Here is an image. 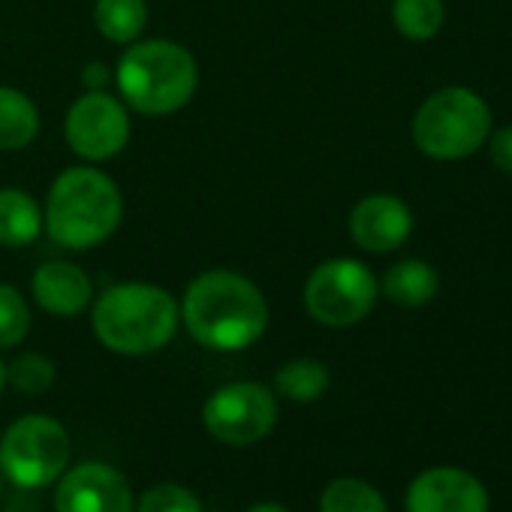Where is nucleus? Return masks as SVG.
<instances>
[{
  "label": "nucleus",
  "instance_id": "1",
  "mask_svg": "<svg viewBox=\"0 0 512 512\" xmlns=\"http://www.w3.org/2000/svg\"><path fill=\"white\" fill-rule=\"evenodd\" d=\"M178 311L190 338L214 353H238L253 347L266 335L272 320L266 293L235 269L199 272L187 284Z\"/></svg>",
  "mask_w": 512,
  "mask_h": 512
},
{
  "label": "nucleus",
  "instance_id": "2",
  "mask_svg": "<svg viewBox=\"0 0 512 512\" xmlns=\"http://www.w3.org/2000/svg\"><path fill=\"white\" fill-rule=\"evenodd\" d=\"M124 223V193L118 181L94 163L67 166L49 184L43 229L64 250H94Z\"/></svg>",
  "mask_w": 512,
  "mask_h": 512
},
{
  "label": "nucleus",
  "instance_id": "3",
  "mask_svg": "<svg viewBox=\"0 0 512 512\" xmlns=\"http://www.w3.org/2000/svg\"><path fill=\"white\" fill-rule=\"evenodd\" d=\"M115 94L136 115L166 118L190 106L199 91L193 52L166 37H142L124 46L112 70Z\"/></svg>",
  "mask_w": 512,
  "mask_h": 512
},
{
  "label": "nucleus",
  "instance_id": "4",
  "mask_svg": "<svg viewBox=\"0 0 512 512\" xmlns=\"http://www.w3.org/2000/svg\"><path fill=\"white\" fill-rule=\"evenodd\" d=\"M181 326L178 299L148 281H121L91 302L94 338L118 356H148L163 350Z\"/></svg>",
  "mask_w": 512,
  "mask_h": 512
},
{
  "label": "nucleus",
  "instance_id": "5",
  "mask_svg": "<svg viewBox=\"0 0 512 512\" xmlns=\"http://www.w3.org/2000/svg\"><path fill=\"white\" fill-rule=\"evenodd\" d=\"M410 130L425 157L440 163L467 160L491 136V109L476 91L449 85L419 103Z\"/></svg>",
  "mask_w": 512,
  "mask_h": 512
},
{
  "label": "nucleus",
  "instance_id": "6",
  "mask_svg": "<svg viewBox=\"0 0 512 512\" xmlns=\"http://www.w3.org/2000/svg\"><path fill=\"white\" fill-rule=\"evenodd\" d=\"M380 299V281L353 256H332L311 269L302 302L311 320L329 329H350L362 323Z\"/></svg>",
  "mask_w": 512,
  "mask_h": 512
},
{
  "label": "nucleus",
  "instance_id": "7",
  "mask_svg": "<svg viewBox=\"0 0 512 512\" xmlns=\"http://www.w3.org/2000/svg\"><path fill=\"white\" fill-rule=\"evenodd\" d=\"M70 464V434L52 416H22L0 443V470L22 488L55 482Z\"/></svg>",
  "mask_w": 512,
  "mask_h": 512
},
{
  "label": "nucleus",
  "instance_id": "8",
  "mask_svg": "<svg viewBox=\"0 0 512 512\" xmlns=\"http://www.w3.org/2000/svg\"><path fill=\"white\" fill-rule=\"evenodd\" d=\"M133 136V118L124 100L112 91H85L76 97L64 118L67 148L82 160L103 166L124 154Z\"/></svg>",
  "mask_w": 512,
  "mask_h": 512
},
{
  "label": "nucleus",
  "instance_id": "9",
  "mask_svg": "<svg viewBox=\"0 0 512 512\" xmlns=\"http://www.w3.org/2000/svg\"><path fill=\"white\" fill-rule=\"evenodd\" d=\"M202 419L214 440L226 446H247L272 434L278 422V401L269 386L238 380L211 392Z\"/></svg>",
  "mask_w": 512,
  "mask_h": 512
},
{
  "label": "nucleus",
  "instance_id": "10",
  "mask_svg": "<svg viewBox=\"0 0 512 512\" xmlns=\"http://www.w3.org/2000/svg\"><path fill=\"white\" fill-rule=\"evenodd\" d=\"M488 506L479 476L452 464L422 470L407 488V512H488Z\"/></svg>",
  "mask_w": 512,
  "mask_h": 512
},
{
  "label": "nucleus",
  "instance_id": "11",
  "mask_svg": "<svg viewBox=\"0 0 512 512\" xmlns=\"http://www.w3.org/2000/svg\"><path fill=\"white\" fill-rule=\"evenodd\" d=\"M347 229L365 253H392L413 235V211L395 193H368L353 205Z\"/></svg>",
  "mask_w": 512,
  "mask_h": 512
},
{
  "label": "nucleus",
  "instance_id": "12",
  "mask_svg": "<svg viewBox=\"0 0 512 512\" xmlns=\"http://www.w3.org/2000/svg\"><path fill=\"white\" fill-rule=\"evenodd\" d=\"M58 512H133V494L127 479L100 461L79 464L64 473L55 491Z\"/></svg>",
  "mask_w": 512,
  "mask_h": 512
},
{
  "label": "nucleus",
  "instance_id": "13",
  "mask_svg": "<svg viewBox=\"0 0 512 512\" xmlns=\"http://www.w3.org/2000/svg\"><path fill=\"white\" fill-rule=\"evenodd\" d=\"M31 296L46 314L70 320V317L91 311V302L97 293H94L91 275L82 266L70 260H49L34 272Z\"/></svg>",
  "mask_w": 512,
  "mask_h": 512
},
{
  "label": "nucleus",
  "instance_id": "14",
  "mask_svg": "<svg viewBox=\"0 0 512 512\" xmlns=\"http://www.w3.org/2000/svg\"><path fill=\"white\" fill-rule=\"evenodd\" d=\"M40 235H46L43 205L22 187H0V247L22 250Z\"/></svg>",
  "mask_w": 512,
  "mask_h": 512
},
{
  "label": "nucleus",
  "instance_id": "15",
  "mask_svg": "<svg viewBox=\"0 0 512 512\" xmlns=\"http://www.w3.org/2000/svg\"><path fill=\"white\" fill-rule=\"evenodd\" d=\"M380 293L398 308H425L440 293V275L431 263L410 256V260H401L386 269Z\"/></svg>",
  "mask_w": 512,
  "mask_h": 512
},
{
  "label": "nucleus",
  "instance_id": "16",
  "mask_svg": "<svg viewBox=\"0 0 512 512\" xmlns=\"http://www.w3.org/2000/svg\"><path fill=\"white\" fill-rule=\"evenodd\" d=\"M40 127L43 118L37 103L13 85H0V151L19 154L31 148L40 136Z\"/></svg>",
  "mask_w": 512,
  "mask_h": 512
},
{
  "label": "nucleus",
  "instance_id": "17",
  "mask_svg": "<svg viewBox=\"0 0 512 512\" xmlns=\"http://www.w3.org/2000/svg\"><path fill=\"white\" fill-rule=\"evenodd\" d=\"M94 28L112 46H130L145 37L148 0H94Z\"/></svg>",
  "mask_w": 512,
  "mask_h": 512
},
{
  "label": "nucleus",
  "instance_id": "18",
  "mask_svg": "<svg viewBox=\"0 0 512 512\" xmlns=\"http://www.w3.org/2000/svg\"><path fill=\"white\" fill-rule=\"evenodd\" d=\"M329 383H332V374L320 359H290L275 374V389L296 404H311L323 398Z\"/></svg>",
  "mask_w": 512,
  "mask_h": 512
},
{
  "label": "nucleus",
  "instance_id": "19",
  "mask_svg": "<svg viewBox=\"0 0 512 512\" xmlns=\"http://www.w3.org/2000/svg\"><path fill=\"white\" fill-rule=\"evenodd\" d=\"M443 0H392V25L410 43H428L443 31Z\"/></svg>",
  "mask_w": 512,
  "mask_h": 512
},
{
  "label": "nucleus",
  "instance_id": "20",
  "mask_svg": "<svg viewBox=\"0 0 512 512\" xmlns=\"http://www.w3.org/2000/svg\"><path fill=\"white\" fill-rule=\"evenodd\" d=\"M320 512H389V509L374 485H368L365 479L344 476L323 491Z\"/></svg>",
  "mask_w": 512,
  "mask_h": 512
},
{
  "label": "nucleus",
  "instance_id": "21",
  "mask_svg": "<svg viewBox=\"0 0 512 512\" xmlns=\"http://www.w3.org/2000/svg\"><path fill=\"white\" fill-rule=\"evenodd\" d=\"M31 305L25 293L13 284L0 281V350L19 347L31 332Z\"/></svg>",
  "mask_w": 512,
  "mask_h": 512
},
{
  "label": "nucleus",
  "instance_id": "22",
  "mask_svg": "<svg viewBox=\"0 0 512 512\" xmlns=\"http://www.w3.org/2000/svg\"><path fill=\"white\" fill-rule=\"evenodd\" d=\"M58 368L43 353H22L7 365V383L22 395H46L55 386Z\"/></svg>",
  "mask_w": 512,
  "mask_h": 512
},
{
  "label": "nucleus",
  "instance_id": "23",
  "mask_svg": "<svg viewBox=\"0 0 512 512\" xmlns=\"http://www.w3.org/2000/svg\"><path fill=\"white\" fill-rule=\"evenodd\" d=\"M136 512H202V503L190 488L163 482L139 497Z\"/></svg>",
  "mask_w": 512,
  "mask_h": 512
},
{
  "label": "nucleus",
  "instance_id": "24",
  "mask_svg": "<svg viewBox=\"0 0 512 512\" xmlns=\"http://www.w3.org/2000/svg\"><path fill=\"white\" fill-rule=\"evenodd\" d=\"M488 154H491V163L503 175H512V124H506L488 136Z\"/></svg>",
  "mask_w": 512,
  "mask_h": 512
},
{
  "label": "nucleus",
  "instance_id": "25",
  "mask_svg": "<svg viewBox=\"0 0 512 512\" xmlns=\"http://www.w3.org/2000/svg\"><path fill=\"white\" fill-rule=\"evenodd\" d=\"M82 85H85V91H109V85H112V70H109L106 64L94 61V64H88V67L82 70Z\"/></svg>",
  "mask_w": 512,
  "mask_h": 512
},
{
  "label": "nucleus",
  "instance_id": "26",
  "mask_svg": "<svg viewBox=\"0 0 512 512\" xmlns=\"http://www.w3.org/2000/svg\"><path fill=\"white\" fill-rule=\"evenodd\" d=\"M247 512H287V509L278 506V503H256V506H250Z\"/></svg>",
  "mask_w": 512,
  "mask_h": 512
},
{
  "label": "nucleus",
  "instance_id": "27",
  "mask_svg": "<svg viewBox=\"0 0 512 512\" xmlns=\"http://www.w3.org/2000/svg\"><path fill=\"white\" fill-rule=\"evenodd\" d=\"M4 386H7V365L0 359V395H4Z\"/></svg>",
  "mask_w": 512,
  "mask_h": 512
},
{
  "label": "nucleus",
  "instance_id": "28",
  "mask_svg": "<svg viewBox=\"0 0 512 512\" xmlns=\"http://www.w3.org/2000/svg\"><path fill=\"white\" fill-rule=\"evenodd\" d=\"M0 482H4V479H0Z\"/></svg>",
  "mask_w": 512,
  "mask_h": 512
}]
</instances>
